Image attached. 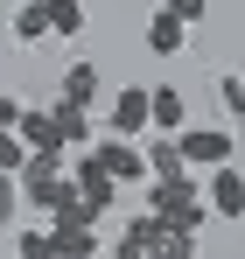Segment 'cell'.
I'll use <instances>...</instances> for the list:
<instances>
[{"label": "cell", "mask_w": 245, "mask_h": 259, "mask_svg": "<svg viewBox=\"0 0 245 259\" xmlns=\"http://www.w3.org/2000/svg\"><path fill=\"white\" fill-rule=\"evenodd\" d=\"M147 210H161L175 231H203L210 203H203V189H196V175H154L147 182Z\"/></svg>", "instance_id": "cell-1"}, {"label": "cell", "mask_w": 245, "mask_h": 259, "mask_svg": "<svg viewBox=\"0 0 245 259\" xmlns=\"http://www.w3.org/2000/svg\"><path fill=\"white\" fill-rule=\"evenodd\" d=\"M196 189H203L210 217H224V224H238V217H245V175H238V161L203 168V175H196Z\"/></svg>", "instance_id": "cell-2"}, {"label": "cell", "mask_w": 245, "mask_h": 259, "mask_svg": "<svg viewBox=\"0 0 245 259\" xmlns=\"http://www.w3.org/2000/svg\"><path fill=\"white\" fill-rule=\"evenodd\" d=\"M175 147H182V161L203 175L217 161H231V126H175Z\"/></svg>", "instance_id": "cell-3"}, {"label": "cell", "mask_w": 245, "mask_h": 259, "mask_svg": "<svg viewBox=\"0 0 245 259\" xmlns=\"http://www.w3.org/2000/svg\"><path fill=\"white\" fill-rule=\"evenodd\" d=\"M70 182H77V196H84V203H91L98 217H105L112 203H119V182L105 175V161H98L91 147H84V154H70Z\"/></svg>", "instance_id": "cell-4"}, {"label": "cell", "mask_w": 245, "mask_h": 259, "mask_svg": "<svg viewBox=\"0 0 245 259\" xmlns=\"http://www.w3.org/2000/svg\"><path fill=\"white\" fill-rule=\"evenodd\" d=\"M91 154H98V161H105V175H112V182H147V161H140V147H133V140H126V133H98V140H91Z\"/></svg>", "instance_id": "cell-5"}, {"label": "cell", "mask_w": 245, "mask_h": 259, "mask_svg": "<svg viewBox=\"0 0 245 259\" xmlns=\"http://www.w3.org/2000/svg\"><path fill=\"white\" fill-rule=\"evenodd\" d=\"M168 231H175V224H168L161 210H140L133 224H126V238L112 245V252H119V259H154V252L168 245Z\"/></svg>", "instance_id": "cell-6"}, {"label": "cell", "mask_w": 245, "mask_h": 259, "mask_svg": "<svg viewBox=\"0 0 245 259\" xmlns=\"http://www.w3.org/2000/svg\"><path fill=\"white\" fill-rule=\"evenodd\" d=\"M105 133H126V140H140V133H147V84L112 91V105H105Z\"/></svg>", "instance_id": "cell-7"}, {"label": "cell", "mask_w": 245, "mask_h": 259, "mask_svg": "<svg viewBox=\"0 0 245 259\" xmlns=\"http://www.w3.org/2000/svg\"><path fill=\"white\" fill-rule=\"evenodd\" d=\"M49 119H56V140H63V154H84V147L98 140V126H91V105H70V98H56V105H49Z\"/></svg>", "instance_id": "cell-8"}, {"label": "cell", "mask_w": 245, "mask_h": 259, "mask_svg": "<svg viewBox=\"0 0 245 259\" xmlns=\"http://www.w3.org/2000/svg\"><path fill=\"white\" fill-rule=\"evenodd\" d=\"M98 259L105 252V238H98V224H49V259Z\"/></svg>", "instance_id": "cell-9"}, {"label": "cell", "mask_w": 245, "mask_h": 259, "mask_svg": "<svg viewBox=\"0 0 245 259\" xmlns=\"http://www.w3.org/2000/svg\"><path fill=\"white\" fill-rule=\"evenodd\" d=\"M175 126H189V98L175 84H154L147 91V133H175Z\"/></svg>", "instance_id": "cell-10"}, {"label": "cell", "mask_w": 245, "mask_h": 259, "mask_svg": "<svg viewBox=\"0 0 245 259\" xmlns=\"http://www.w3.org/2000/svg\"><path fill=\"white\" fill-rule=\"evenodd\" d=\"M182 42H189V21H175L168 7H154L147 14V49L154 56H182Z\"/></svg>", "instance_id": "cell-11"}, {"label": "cell", "mask_w": 245, "mask_h": 259, "mask_svg": "<svg viewBox=\"0 0 245 259\" xmlns=\"http://www.w3.org/2000/svg\"><path fill=\"white\" fill-rule=\"evenodd\" d=\"M140 161H147V182H154V175H196L189 161H182V147H175V133H154V140L140 147Z\"/></svg>", "instance_id": "cell-12"}, {"label": "cell", "mask_w": 245, "mask_h": 259, "mask_svg": "<svg viewBox=\"0 0 245 259\" xmlns=\"http://www.w3.org/2000/svg\"><path fill=\"white\" fill-rule=\"evenodd\" d=\"M63 98H70V105H98V98H105L98 63H70V70H63Z\"/></svg>", "instance_id": "cell-13"}, {"label": "cell", "mask_w": 245, "mask_h": 259, "mask_svg": "<svg viewBox=\"0 0 245 259\" xmlns=\"http://www.w3.org/2000/svg\"><path fill=\"white\" fill-rule=\"evenodd\" d=\"M14 133H21V147H63V140H56V119H49V105H21Z\"/></svg>", "instance_id": "cell-14"}, {"label": "cell", "mask_w": 245, "mask_h": 259, "mask_svg": "<svg viewBox=\"0 0 245 259\" xmlns=\"http://www.w3.org/2000/svg\"><path fill=\"white\" fill-rule=\"evenodd\" d=\"M42 14H49V35H63V42H77L84 35V0H42Z\"/></svg>", "instance_id": "cell-15"}, {"label": "cell", "mask_w": 245, "mask_h": 259, "mask_svg": "<svg viewBox=\"0 0 245 259\" xmlns=\"http://www.w3.org/2000/svg\"><path fill=\"white\" fill-rule=\"evenodd\" d=\"M7 35H14V42H42V35H49V14H42V0H21V7L7 14Z\"/></svg>", "instance_id": "cell-16"}, {"label": "cell", "mask_w": 245, "mask_h": 259, "mask_svg": "<svg viewBox=\"0 0 245 259\" xmlns=\"http://www.w3.org/2000/svg\"><path fill=\"white\" fill-rule=\"evenodd\" d=\"M217 105H224V119H245V77H238V70L217 77Z\"/></svg>", "instance_id": "cell-17"}, {"label": "cell", "mask_w": 245, "mask_h": 259, "mask_svg": "<svg viewBox=\"0 0 245 259\" xmlns=\"http://www.w3.org/2000/svg\"><path fill=\"white\" fill-rule=\"evenodd\" d=\"M28 161V147H21V133L14 126H0V168H21Z\"/></svg>", "instance_id": "cell-18"}, {"label": "cell", "mask_w": 245, "mask_h": 259, "mask_svg": "<svg viewBox=\"0 0 245 259\" xmlns=\"http://www.w3.org/2000/svg\"><path fill=\"white\" fill-rule=\"evenodd\" d=\"M21 210V182H14V168H0V224Z\"/></svg>", "instance_id": "cell-19"}, {"label": "cell", "mask_w": 245, "mask_h": 259, "mask_svg": "<svg viewBox=\"0 0 245 259\" xmlns=\"http://www.w3.org/2000/svg\"><path fill=\"white\" fill-rule=\"evenodd\" d=\"M14 252L21 259H49V231H14Z\"/></svg>", "instance_id": "cell-20"}, {"label": "cell", "mask_w": 245, "mask_h": 259, "mask_svg": "<svg viewBox=\"0 0 245 259\" xmlns=\"http://www.w3.org/2000/svg\"><path fill=\"white\" fill-rule=\"evenodd\" d=\"M168 14H175V21H189V28H196V21H203L210 14V0H161Z\"/></svg>", "instance_id": "cell-21"}, {"label": "cell", "mask_w": 245, "mask_h": 259, "mask_svg": "<svg viewBox=\"0 0 245 259\" xmlns=\"http://www.w3.org/2000/svg\"><path fill=\"white\" fill-rule=\"evenodd\" d=\"M161 252H175V259H189V252H196V231H168V245H161Z\"/></svg>", "instance_id": "cell-22"}, {"label": "cell", "mask_w": 245, "mask_h": 259, "mask_svg": "<svg viewBox=\"0 0 245 259\" xmlns=\"http://www.w3.org/2000/svg\"><path fill=\"white\" fill-rule=\"evenodd\" d=\"M14 119H21V98H14V91H0V126H14Z\"/></svg>", "instance_id": "cell-23"}]
</instances>
